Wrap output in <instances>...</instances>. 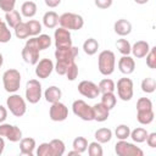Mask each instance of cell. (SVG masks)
Returning a JSON list of instances; mask_svg holds the SVG:
<instances>
[{
    "label": "cell",
    "instance_id": "obj_32",
    "mask_svg": "<svg viewBox=\"0 0 156 156\" xmlns=\"http://www.w3.org/2000/svg\"><path fill=\"white\" fill-rule=\"evenodd\" d=\"M26 24H27V27H28V30H29V35H30V37H37V35H39L40 32H41V29H43L41 23H40L39 21H37V20H28V21L26 22Z\"/></svg>",
    "mask_w": 156,
    "mask_h": 156
},
{
    "label": "cell",
    "instance_id": "obj_29",
    "mask_svg": "<svg viewBox=\"0 0 156 156\" xmlns=\"http://www.w3.org/2000/svg\"><path fill=\"white\" fill-rule=\"evenodd\" d=\"M50 149H51V155L52 156H62L65 154L66 146H65V143L61 139H52L50 141Z\"/></svg>",
    "mask_w": 156,
    "mask_h": 156
},
{
    "label": "cell",
    "instance_id": "obj_34",
    "mask_svg": "<svg viewBox=\"0 0 156 156\" xmlns=\"http://www.w3.org/2000/svg\"><path fill=\"white\" fill-rule=\"evenodd\" d=\"M140 88H141V90H143L144 93H146V94H151V93H154L155 89H156V82H155L154 78H151V77H146V78H144V79L141 80Z\"/></svg>",
    "mask_w": 156,
    "mask_h": 156
},
{
    "label": "cell",
    "instance_id": "obj_10",
    "mask_svg": "<svg viewBox=\"0 0 156 156\" xmlns=\"http://www.w3.org/2000/svg\"><path fill=\"white\" fill-rule=\"evenodd\" d=\"M133 88H134V85H133V80L130 78H127V77L119 78L117 80V85H116L118 98L122 101H129L134 94Z\"/></svg>",
    "mask_w": 156,
    "mask_h": 156
},
{
    "label": "cell",
    "instance_id": "obj_22",
    "mask_svg": "<svg viewBox=\"0 0 156 156\" xmlns=\"http://www.w3.org/2000/svg\"><path fill=\"white\" fill-rule=\"evenodd\" d=\"M155 118V112L154 110H139L136 111V119L140 124H144V126H147L150 124Z\"/></svg>",
    "mask_w": 156,
    "mask_h": 156
},
{
    "label": "cell",
    "instance_id": "obj_12",
    "mask_svg": "<svg viewBox=\"0 0 156 156\" xmlns=\"http://www.w3.org/2000/svg\"><path fill=\"white\" fill-rule=\"evenodd\" d=\"M54 39H55L56 49H63V48L72 46V35L68 29H65L62 27L55 29Z\"/></svg>",
    "mask_w": 156,
    "mask_h": 156
},
{
    "label": "cell",
    "instance_id": "obj_45",
    "mask_svg": "<svg viewBox=\"0 0 156 156\" xmlns=\"http://www.w3.org/2000/svg\"><path fill=\"white\" fill-rule=\"evenodd\" d=\"M15 5H16V0H0V9L4 12H10L15 10Z\"/></svg>",
    "mask_w": 156,
    "mask_h": 156
},
{
    "label": "cell",
    "instance_id": "obj_46",
    "mask_svg": "<svg viewBox=\"0 0 156 156\" xmlns=\"http://www.w3.org/2000/svg\"><path fill=\"white\" fill-rule=\"evenodd\" d=\"M112 2H113V0H94L95 6L101 9V10H106V9L111 7Z\"/></svg>",
    "mask_w": 156,
    "mask_h": 156
},
{
    "label": "cell",
    "instance_id": "obj_54",
    "mask_svg": "<svg viewBox=\"0 0 156 156\" xmlns=\"http://www.w3.org/2000/svg\"><path fill=\"white\" fill-rule=\"evenodd\" d=\"M1 22H2V20H1V17H0V24H1Z\"/></svg>",
    "mask_w": 156,
    "mask_h": 156
},
{
    "label": "cell",
    "instance_id": "obj_30",
    "mask_svg": "<svg viewBox=\"0 0 156 156\" xmlns=\"http://www.w3.org/2000/svg\"><path fill=\"white\" fill-rule=\"evenodd\" d=\"M99 87V90H100V94H104V93H113L115 89H116V84L112 79L110 78H104L99 82L98 84Z\"/></svg>",
    "mask_w": 156,
    "mask_h": 156
},
{
    "label": "cell",
    "instance_id": "obj_28",
    "mask_svg": "<svg viewBox=\"0 0 156 156\" xmlns=\"http://www.w3.org/2000/svg\"><path fill=\"white\" fill-rule=\"evenodd\" d=\"M94 136H95L96 141H99L100 144H105L112 139V130L110 128H99L95 132Z\"/></svg>",
    "mask_w": 156,
    "mask_h": 156
},
{
    "label": "cell",
    "instance_id": "obj_35",
    "mask_svg": "<svg viewBox=\"0 0 156 156\" xmlns=\"http://www.w3.org/2000/svg\"><path fill=\"white\" fill-rule=\"evenodd\" d=\"M35 38H37L38 48H39L40 51H41V50H46V49H49V48L51 46V44H52V39H51V37L48 35V34H39V35L35 37Z\"/></svg>",
    "mask_w": 156,
    "mask_h": 156
},
{
    "label": "cell",
    "instance_id": "obj_25",
    "mask_svg": "<svg viewBox=\"0 0 156 156\" xmlns=\"http://www.w3.org/2000/svg\"><path fill=\"white\" fill-rule=\"evenodd\" d=\"M5 20H6V24L10 28H15L18 23L22 22V15L17 10H12L10 12H5Z\"/></svg>",
    "mask_w": 156,
    "mask_h": 156
},
{
    "label": "cell",
    "instance_id": "obj_7",
    "mask_svg": "<svg viewBox=\"0 0 156 156\" xmlns=\"http://www.w3.org/2000/svg\"><path fill=\"white\" fill-rule=\"evenodd\" d=\"M24 95H26V100L29 104H38L43 95V88L40 82L38 79H29L26 84Z\"/></svg>",
    "mask_w": 156,
    "mask_h": 156
},
{
    "label": "cell",
    "instance_id": "obj_44",
    "mask_svg": "<svg viewBox=\"0 0 156 156\" xmlns=\"http://www.w3.org/2000/svg\"><path fill=\"white\" fill-rule=\"evenodd\" d=\"M35 154L38 156H52L51 155V149H50V143H41L37 147Z\"/></svg>",
    "mask_w": 156,
    "mask_h": 156
},
{
    "label": "cell",
    "instance_id": "obj_33",
    "mask_svg": "<svg viewBox=\"0 0 156 156\" xmlns=\"http://www.w3.org/2000/svg\"><path fill=\"white\" fill-rule=\"evenodd\" d=\"M116 102H117V98L113 93H104L101 95V104L106 106L108 110H112L116 106Z\"/></svg>",
    "mask_w": 156,
    "mask_h": 156
},
{
    "label": "cell",
    "instance_id": "obj_8",
    "mask_svg": "<svg viewBox=\"0 0 156 156\" xmlns=\"http://www.w3.org/2000/svg\"><path fill=\"white\" fill-rule=\"evenodd\" d=\"M72 111L73 113L79 117L83 121H94V111H93V106L88 105L84 100H74L72 104Z\"/></svg>",
    "mask_w": 156,
    "mask_h": 156
},
{
    "label": "cell",
    "instance_id": "obj_14",
    "mask_svg": "<svg viewBox=\"0 0 156 156\" xmlns=\"http://www.w3.org/2000/svg\"><path fill=\"white\" fill-rule=\"evenodd\" d=\"M78 91L82 96L88 98V99H95L100 95L98 84H95L91 80H82L78 84Z\"/></svg>",
    "mask_w": 156,
    "mask_h": 156
},
{
    "label": "cell",
    "instance_id": "obj_36",
    "mask_svg": "<svg viewBox=\"0 0 156 156\" xmlns=\"http://www.w3.org/2000/svg\"><path fill=\"white\" fill-rule=\"evenodd\" d=\"M130 134V128L127 124H119L115 129V135L118 140H127Z\"/></svg>",
    "mask_w": 156,
    "mask_h": 156
},
{
    "label": "cell",
    "instance_id": "obj_41",
    "mask_svg": "<svg viewBox=\"0 0 156 156\" xmlns=\"http://www.w3.org/2000/svg\"><path fill=\"white\" fill-rule=\"evenodd\" d=\"M146 57V65L149 68L151 69H155L156 68V48H150L147 55L145 56Z\"/></svg>",
    "mask_w": 156,
    "mask_h": 156
},
{
    "label": "cell",
    "instance_id": "obj_17",
    "mask_svg": "<svg viewBox=\"0 0 156 156\" xmlns=\"http://www.w3.org/2000/svg\"><path fill=\"white\" fill-rule=\"evenodd\" d=\"M149 50H150V45H149L147 41H145V40H138V41H135V43L132 45L130 52L133 54L134 57H136V58H143V57H145V56L147 55Z\"/></svg>",
    "mask_w": 156,
    "mask_h": 156
},
{
    "label": "cell",
    "instance_id": "obj_24",
    "mask_svg": "<svg viewBox=\"0 0 156 156\" xmlns=\"http://www.w3.org/2000/svg\"><path fill=\"white\" fill-rule=\"evenodd\" d=\"M37 10H38V7H37V4L34 1H30V0L24 1L21 6V15L27 17V18H32L35 16Z\"/></svg>",
    "mask_w": 156,
    "mask_h": 156
},
{
    "label": "cell",
    "instance_id": "obj_48",
    "mask_svg": "<svg viewBox=\"0 0 156 156\" xmlns=\"http://www.w3.org/2000/svg\"><path fill=\"white\" fill-rule=\"evenodd\" d=\"M44 1H45V5H46L48 7L55 9V7H57V6L61 4L62 0H44Z\"/></svg>",
    "mask_w": 156,
    "mask_h": 156
},
{
    "label": "cell",
    "instance_id": "obj_31",
    "mask_svg": "<svg viewBox=\"0 0 156 156\" xmlns=\"http://www.w3.org/2000/svg\"><path fill=\"white\" fill-rule=\"evenodd\" d=\"M72 147H73V150L78 151L79 154L85 152L87 149H88V140H87V138H84V136H77V138H74L73 139V143H72Z\"/></svg>",
    "mask_w": 156,
    "mask_h": 156
},
{
    "label": "cell",
    "instance_id": "obj_49",
    "mask_svg": "<svg viewBox=\"0 0 156 156\" xmlns=\"http://www.w3.org/2000/svg\"><path fill=\"white\" fill-rule=\"evenodd\" d=\"M7 118V108L4 107L2 105H0V123L5 122Z\"/></svg>",
    "mask_w": 156,
    "mask_h": 156
},
{
    "label": "cell",
    "instance_id": "obj_23",
    "mask_svg": "<svg viewBox=\"0 0 156 156\" xmlns=\"http://www.w3.org/2000/svg\"><path fill=\"white\" fill-rule=\"evenodd\" d=\"M43 24L46 28H49V29L56 28V26L58 24V15L55 11H48V12H45L44 16H43Z\"/></svg>",
    "mask_w": 156,
    "mask_h": 156
},
{
    "label": "cell",
    "instance_id": "obj_50",
    "mask_svg": "<svg viewBox=\"0 0 156 156\" xmlns=\"http://www.w3.org/2000/svg\"><path fill=\"white\" fill-rule=\"evenodd\" d=\"M4 150H5V140L2 136H0V155L4 152Z\"/></svg>",
    "mask_w": 156,
    "mask_h": 156
},
{
    "label": "cell",
    "instance_id": "obj_21",
    "mask_svg": "<svg viewBox=\"0 0 156 156\" xmlns=\"http://www.w3.org/2000/svg\"><path fill=\"white\" fill-rule=\"evenodd\" d=\"M61 96H62V91L56 85H51V87L46 88V90L44 91V98H45L46 102H50V104L60 101Z\"/></svg>",
    "mask_w": 156,
    "mask_h": 156
},
{
    "label": "cell",
    "instance_id": "obj_40",
    "mask_svg": "<svg viewBox=\"0 0 156 156\" xmlns=\"http://www.w3.org/2000/svg\"><path fill=\"white\" fill-rule=\"evenodd\" d=\"M11 32L9 29V26L2 21L0 24V43H9L11 40Z\"/></svg>",
    "mask_w": 156,
    "mask_h": 156
},
{
    "label": "cell",
    "instance_id": "obj_1",
    "mask_svg": "<svg viewBox=\"0 0 156 156\" xmlns=\"http://www.w3.org/2000/svg\"><path fill=\"white\" fill-rule=\"evenodd\" d=\"M78 48L76 46H69V48H63V49H56L55 50V58H56V65L54 66V69L56 71L57 74L65 76L68 66L74 62L76 57L78 56Z\"/></svg>",
    "mask_w": 156,
    "mask_h": 156
},
{
    "label": "cell",
    "instance_id": "obj_2",
    "mask_svg": "<svg viewBox=\"0 0 156 156\" xmlns=\"http://www.w3.org/2000/svg\"><path fill=\"white\" fill-rule=\"evenodd\" d=\"M98 68L102 76H110L116 68V56L111 50H102L98 56Z\"/></svg>",
    "mask_w": 156,
    "mask_h": 156
},
{
    "label": "cell",
    "instance_id": "obj_37",
    "mask_svg": "<svg viewBox=\"0 0 156 156\" xmlns=\"http://www.w3.org/2000/svg\"><path fill=\"white\" fill-rule=\"evenodd\" d=\"M13 29H15V35H16V38H18V39H27L28 37H30L26 22L18 23Z\"/></svg>",
    "mask_w": 156,
    "mask_h": 156
},
{
    "label": "cell",
    "instance_id": "obj_19",
    "mask_svg": "<svg viewBox=\"0 0 156 156\" xmlns=\"http://www.w3.org/2000/svg\"><path fill=\"white\" fill-rule=\"evenodd\" d=\"M37 147L35 140L33 138H22L20 140V151L22 155L32 156L34 155V149Z\"/></svg>",
    "mask_w": 156,
    "mask_h": 156
},
{
    "label": "cell",
    "instance_id": "obj_18",
    "mask_svg": "<svg viewBox=\"0 0 156 156\" xmlns=\"http://www.w3.org/2000/svg\"><path fill=\"white\" fill-rule=\"evenodd\" d=\"M113 29H115V33L118 34L119 37H126L132 33V23L128 20L119 18L115 22Z\"/></svg>",
    "mask_w": 156,
    "mask_h": 156
},
{
    "label": "cell",
    "instance_id": "obj_16",
    "mask_svg": "<svg viewBox=\"0 0 156 156\" xmlns=\"http://www.w3.org/2000/svg\"><path fill=\"white\" fill-rule=\"evenodd\" d=\"M118 69L121 73L128 76V74H132L135 69V61L132 56L129 55H123L119 60H118Z\"/></svg>",
    "mask_w": 156,
    "mask_h": 156
},
{
    "label": "cell",
    "instance_id": "obj_20",
    "mask_svg": "<svg viewBox=\"0 0 156 156\" xmlns=\"http://www.w3.org/2000/svg\"><path fill=\"white\" fill-rule=\"evenodd\" d=\"M93 111H94V121L96 122H105L108 116H110V110L104 106L101 102H98L93 106Z\"/></svg>",
    "mask_w": 156,
    "mask_h": 156
},
{
    "label": "cell",
    "instance_id": "obj_27",
    "mask_svg": "<svg viewBox=\"0 0 156 156\" xmlns=\"http://www.w3.org/2000/svg\"><path fill=\"white\" fill-rule=\"evenodd\" d=\"M147 130L145 128H141V127H138L133 130H130V134H129V138H132V140L134 143H138V144H141L146 140V136H147Z\"/></svg>",
    "mask_w": 156,
    "mask_h": 156
},
{
    "label": "cell",
    "instance_id": "obj_9",
    "mask_svg": "<svg viewBox=\"0 0 156 156\" xmlns=\"http://www.w3.org/2000/svg\"><path fill=\"white\" fill-rule=\"evenodd\" d=\"M115 152L118 156H143L144 151L134 145L133 143H128L127 140H118L115 144Z\"/></svg>",
    "mask_w": 156,
    "mask_h": 156
},
{
    "label": "cell",
    "instance_id": "obj_53",
    "mask_svg": "<svg viewBox=\"0 0 156 156\" xmlns=\"http://www.w3.org/2000/svg\"><path fill=\"white\" fill-rule=\"evenodd\" d=\"M2 63H4V56H2V54L0 52V68H1V66H2Z\"/></svg>",
    "mask_w": 156,
    "mask_h": 156
},
{
    "label": "cell",
    "instance_id": "obj_26",
    "mask_svg": "<svg viewBox=\"0 0 156 156\" xmlns=\"http://www.w3.org/2000/svg\"><path fill=\"white\" fill-rule=\"evenodd\" d=\"M99 50V41L94 38H88L84 43H83V51L91 56V55H95Z\"/></svg>",
    "mask_w": 156,
    "mask_h": 156
},
{
    "label": "cell",
    "instance_id": "obj_42",
    "mask_svg": "<svg viewBox=\"0 0 156 156\" xmlns=\"http://www.w3.org/2000/svg\"><path fill=\"white\" fill-rule=\"evenodd\" d=\"M65 76H66L67 79L71 80V82L76 80V78L78 77V65H77L76 62H72V63L68 66V68H67Z\"/></svg>",
    "mask_w": 156,
    "mask_h": 156
},
{
    "label": "cell",
    "instance_id": "obj_5",
    "mask_svg": "<svg viewBox=\"0 0 156 156\" xmlns=\"http://www.w3.org/2000/svg\"><path fill=\"white\" fill-rule=\"evenodd\" d=\"M2 84L7 93H16L21 87V73L16 68L6 69L2 74Z\"/></svg>",
    "mask_w": 156,
    "mask_h": 156
},
{
    "label": "cell",
    "instance_id": "obj_39",
    "mask_svg": "<svg viewBox=\"0 0 156 156\" xmlns=\"http://www.w3.org/2000/svg\"><path fill=\"white\" fill-rule=\"evenodd\" d=\"M88 154L89 156H102V146L99 141H91L88 144Z\"/></svg>",
    "mask_w": 156,
    "mask_h": 156
},
{
    "label": "cell",
    "instance_id": "obj_4",
    "mask_svg": "<svg viewBox=\"0 0 156 156\" xmlns=\"http://www.w3.org/2000/svg\"><path fill=\"white\" fill-rule=\"evenodd\" d=\"M39 48H38V43H37V38L32 37L29 39H27L24 48L22 49V58L26 63L29 65H37V62L39 61Z\"/></svg>",
    "mask_w": 156,
    "mask_h": 156
},
{
    "label": "cell",
    "instance_id": "obj_47",
    "mask_svg": "<svg viewBox=\"0 0 156 156\" xmlns=\"http://www.w3.org/2000/svg\"><path fill=\"white\" fill-rule=\"evenodd\" d=\"M145 141L147 143V145H149L150 147L155 149V147H156V133H155V132L149 133L147 136H146V140H145Z\"/></svg>",
    "mask_w": 156,
    "mask_h": 156
},
{
    "label": "cell",
    "instance_id": "obj_43",
    "mask_svg": "<svg viewBox=\"0 0 156 156\" xmlns=\"http://www.w3.org/2000/svg\"><path fill=\"white\" fill-rule=\"evenodd\" d=\"M152 101L149 98H139L136 101V111L139 110H151Z\"/></svg>",
    "mask_w": 156,
    "mask_h": 156
},
{
    "label": "cell",
    "instance_id": "obj_3",
    "mask_svg": "<svg viewBox=\"0 0 156 156\" xmlns=\"http://www.w3.org/2000/svg\"><path fill=\"white\" fill-rule=\"evenodd\" d=\"M58 24L60 27L68 30H79L84 26V20L78 13L65 12L61 16H58Z\"/></svg>",
    "mask_w": 156,
    "mask_h": 156
},
{
    "label": "cell",
    "instance_id": "obj_11",
    "mask_svg": "<svg viewBox=\"0 0 156 156\" xmlns=\"http://www.w3.org/2000/svg\"><path fill=\"white\" fill-rule=\"evenodd\" d=\"M0 136L6 138L11 143H17L22 139V130L15 124L2 122L0 123Z\"/></svg>",
    "mask_w": 156,
    "mask_h": 156
},
{
    "label": "cell",
    "instance_id": "obj_13",
    "mask_svg": "<svg viewBox=\"0 0 156 156\" xmlns=\"http://www.w3.org/2000/svg\"><path fill=\"white\" fill-rule=\"evenodd\" d=\"M49 117L54 122H62L68 117V107L61 101L54 102L49 110Z\"/></svg>",
    "mask_w": 156,
    "mask_h": 156
},
{
    "label": "cell",
    "instance_id": "obj_6",
    "mask_svg": "<svg viewBox=\"0 0 156 156\" xmlns=\"http://www.w3.org/2000/svg\"><path fill=\"white\" fill-rule=\"evenodd\" d=\"M6 106L15 117H22L27 111V105L24 99L16 93H12L6 99Z\"/></svg>",
    "mask_w": 156,
    "mask_h": 156
},
{
    "label": "cell",
    "instance_id": "obj_38",
    "mask_svg": "<svg viewBox=\"0 0 156 156\" xmlns=\"http://www.w3.org/2000/svg\"><path fill=\"white\" fill-rule=\"evenodd\" d=\"M116 48L118 50V52H121L122 55H129L130 50H132V45L127 39H118L116 41Z\"/></svg>",
    "mask_w": 156,
    "mask_h": 156
},
{
    "label": "cell",
    "instance_id": "obj_15",
    "mask_svg": "<svg viewBox=\"0 0 156 156\" xmlns=\"http://www.w3.org/2000/svg\"><path fill=\"white\" fill-rule=\"evenodd\" d=\"M54 71V62L50 58H41L37 62L35 65V76L39 79H45L48 78Z\"/></svg>",
    "mask_w": 156,
    "mask_h": 156
},
{
    "label": "cell",
    "instance_id": "obj_52",
    "mask_svg": "<svg viewBox=\"0 0 156 156\" xmlns=\"http://www.w3.org/2000/svg\"><path fill=\"white\" fill-rule=\"evenodd\" d=\"M73 155H77V156H79L80 154H79L78 151H76V150H72V151H69V152H68V156H73Z\"/></svg>",
    "mask_w": 156,
    "mask_h": 156
},
{
    "label": "cell",
    "instance_id": "obj_51",
    "mask_svg": "<svg viewBox=\"0 0 156 156\" xmlns=\"http://www.w3.org/2000/svg\"><path fill=\"white\" fill-rule=\"evenodd\" d=\"M134 2H136V4H139V5H144V4L149 2V0H134Z\"/></svg>",
    "mask_w": 156,
    "mask_h": 156
}]
</instances>
